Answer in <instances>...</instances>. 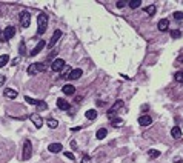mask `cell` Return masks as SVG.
Masks as SVG:
<instances>
[{
	"instance_id": "cell-1",
	"label": "cell",
	"mask_w": 183,
	"mask_h": 163,
	"mask_svg": "<svg viewBox=\"0 0 183 163\" xmlns=\"http://www.w3.org/2000/svg\"><path fill=\"white\" fill-rule=\"evenodd\" d=\"M37 25H39V28H37V32L42 36L45 34V31L48 28V15L46 14H39V17H37Z\"/></svg>"
},
{
	"instance_id": "cell-2",
	"label": "cell",
	"mask_w": 183,
	"mask_h": 163,
	"mask_svg": "<svg viewBox=\"0 0 183 163\" xmlns=\"http://www.w3.org/2000/svg\"><path fill=\"white\" fill-rule=\"evenodd\" d=\"M46 69V65L45 63H32L31 66L28 68V74L29 75H34L37 72H43Z\"/></svg>"
},
{
	"instance_id": "cell-3",
	"label": "cell",
	"mask_w": 183,
	"mask_h": 163,
	"mask_svg": "<svg viewBox=\"0 0 183 163\" xmlns=\"http://www.w3.org/2000/svg\"><path fill=\"white\" fill-rule=\"evenodd\" d=\"M32 155V143L29 140H25V145H23V154H22V159L23 160H29Z\"/></svg>"
},
{
	"instance_id": "cell-4",
	"label": "cell",
	"mask_w": 183,
	"mask_h": 163,
	"mask_svg": "<svg viewBox=\"0 0 183 163\" xmlns=\"http://www.w3.org/2000/svg\"><path fill=\"white\" fill-rule=\"evenodd\" d=\"M31 23V14L28 11H22L20 13V25L23 26V28H28Z\"/></svg>"
},
{
	"instance_id": "cell-5",
	"label": "cell",
	"mask_w": 183,
	"mask_h": 163,
	"mask_svg": "<svg viewBox=\"0 0 183 163\" xmlns=\"http://www.w3.org/2000/svg\"><path fill=\"white\" fill-rule=\"evenodd\" d=\"M120 108H123V102H122V100H117L114 105L111 106V109L108 111V117H109L111 120H112V118H114V116H116V112L120 109Z\"/></svg>"
},
{
	"instance_id": "cell-6",
	"label": "cell",
	"mask_w": 183,
	"mask_h": 163,
	"mask_svg": "<svg viewBox=\"0 0 183 163\" xmlns=\"http://www.w3.org/2000/svg\"><path fill=\"white\" fill-rule=\"evenodd\" d=\"M60 37H62V31L60 29H57V31H54V34L51 37V40H49V45H48V48H52L56 43L60 40Z\"/></svg>"
},
{
	"instance_id": "cell-7",
	"label": "cell",
	"mask_w": 183,
	"mask_h": 163,
	"mask_svg": "<svg viewBox=\"0 0 183 163\" xmlns=\"http://www.w3.org/2000/svg\"><path fill=\"white\" fill-rule=\"evenodd\" d=\"M63 66H65V60H62V59H56V60L52 62V65H51V69H52V71H56V72H58Z\"/></svg>"
},
{
	"instance_id": "cell-8",
	"label": "cell",
	"mask_w": 183,
	"mask_h": 163,
	"mask_svg": "<svg viewBox=\"0 0 183 163\" xmlns=\"http://www.w3.org/2000/svg\"><path fill=\"white\" fill-rule=\"evenodd\" d=\"M29 118H31V122L34 123V126H35V128H42V125H43V118L39 116V114H31Z\"/></svg>"
},
{
	"instance_id": "cell-9",
	"label": "cell",
	"mask_w": 183,
	"mask_h": 163,
	"mask_svg": "<svg viewBox=\"0 0 183 163\" xmlns=\"http://www.w3.org/2000/svg\"><path fill=\"white\" fill-rule=\"evenodd\" d=\"M15 34V28L14 26H8V28H5V32H3V39L5 40H9L11 37Z\"/></svg>"
},
{
	"instance_id": "cell-10",
	"label": "cell",
	"mask_w": 183,
	"mask_h": 163,
	"mask_svg": "<svg viewBox=\"0 0 183 163\" xmlns=\"http://www.w3.org/2000/svg\"><path fill=\"white\" fill-rule=\"evenodd\" d=\"M82 74H83V71L82 69H71V72H69V77L68 79H71V80H77V79H80L82 77Z\"/></svg>"
},
{
	"instance_id": "cell-11",
	"label": "cell",
	"mask_w": 183,
	"mask_h": 163,
	"mask_svg": "<svg viewBox=\"0 0 183 163\" xmlns=\"http://www.w3.org/2000/svg\"><path fill=\"white\" fill-rule=\"evenodd\" d=\"M62 148H63V146L60 143H51L49 146H48V151L52 153V154H57V153H60V151H62Z\"/></svg>"
},
{
	"instance_id": "cell-12",
	"label": "cell",
	"mask_w": 183,
	"mask_h": 163,
	"mask_svg": "<svg viewBox=\"0 0 183 163\" xmlns=\"http://www.w3.org/2000/svg\"><path fill=\"white\" fill-rule=\"evenodd\" d=\"M138 123L142 125V126H149V125L152 123V118L149 116H142V117H138Z\"/></svg>"
},
{
	"instance_id": "cell-13",
	"label": "cell",
	"mask_w": 183,
	"mask_h": 163,
	"mask_svg": "<svg viewBox=\"0 0 183 163\" xmlns=\"http://www.w3.org/2000/svg\"><path fill=\"white\" fill-rule=\"evenodd\" d=\"M57 106L60 108L62 111H68L69 108H71V105H69V103L65 100V99H58V100H57Z\"/></svg>"
},
{
	"instance_id": "cell-14",
	"label": "cell",
	"mask_w": 183,
	"mask_h": 163,
	"mask_svg": "<svg viewBox=\"0 0 183 163\" xmlns=\"http://www.w3.org/2000/svg\"><path fill=\"white\" fill-rule=\"evenodd\" d=\"M3 95L8 97V99H15V97H17V91L11 89V88H6V89L3 91Z\"/></svg>"
},
{
	"instance_id": "cell-15",
	"label": "cell",
	"mask_w": 183,
	"mask_h": 163,
	"mask_svg": "<svg viewBox=\"0 0 183 163\" xmlns=\"http://www.w3.org/2000/svg\"><path fill=\"white\" fill-rule=\"evenodd\" d=\"M45 45H46V43L43 42V40H40L39 43H37V46H35L34 49L31 51V56H35V54H39V52H40V51L43 49V48H45Z\"/></svg>"
},
{
	"instance_id": "cell-16",
	"label": "cell",
	"mask_w": 183,
	"mask_h": 163,
	"mask_svg": "<svg viewBox=\"0 0 183 163\" xmlns=\"http://www.w3.org/2000/svg\"><path fill=\"white\" fill-rule=\"evenodd\" d=\"M168 25H169L168 20H166V19H161V20L159 22V31H161V32L168 31Z\"/></svg>"
},
{
	"instance_id": "cell-17",
	"label": "cell",
	"mask_w": 183,
	"mask_h": 163,
	"mask_svg": "<svg viewBox=\"0 0 183 163\" xmlns=\"http://www.w3.org/2000/svg\"><path fill=\"white\" fill-rule=\"evenodd\" d=\"M75 92V88L72 85H65L63 86V94H66V95H72Z\"/></svg>"
},
{
	"instance_id": "cell-18",
	"label": "cell",
	"mask_w": 183,
	"mask_h": 163,
	"mask_svg": "<svg viewBox=\"0 0 183 163\" xmlns=\"http://www.w3.org/2000/svg\"><path fill=\"white\" fill-rule=\"evenodd\" d=\"M171 135H172V137H174L175 140L180 139V137H182V129H180L179 126H174V128L171 129Z\"/></svg>"
},
{
	"instance_id": "cell-19",
	"label": "cell",
	"mask_w": 183,
	"mask_h": 163,
	"mask_svg": "<svg viewBox=\"0 0 183 163\" xmlns=\"http://www.w3.org/2000/svg\"><path fill=\"white\" fill-rule=\"evenodd\" d=\"M86 118H88V120H94V118L97 117V111L95 109H89V111H86Z\"/></svg>"
},
{
	"instance_id": "cell-20",
	"label": "cell",
	"mask_w": 183,
	"mask_h": 163,
	"mask_svg": "<svg viewBox=\"0 0 183 163\" xmlns=\"http://www.w3.org/2000/svg\"><path fill=\"white\" fill-rule=\"evenodd\" d=\"M106 134H108V131H106L105 128H102V129H99V131H97L95 137L99 139V140H102V139H105V137H106Z\"/></svg>"
},
{
	"instance_id": "cell-21",
	"label": "cell",
	"mask_w": 183,
	"mask_h": 163,
	"mask_svg": "<svg viewBox=\"0 0 183 163\" xmlns=\"http://www.w3.org/2000/svg\"><path fill=\"white\" fill-rule=\"evenodd\" d=\"M145 13H146L148 15H154L155 14V6H154V5H149V6L145 8Z\"/></svg>"
},
{
	"instance_id": "cell-22",
	"label": "cell",
	"mask_w": 183,
	"mask_h": 163,
	"mask_svg": "<svg viewBox=\"0 0 183 163\" xmlns=\"http://www.w3.org/2000/svg\"><path fill=\"white\" fill-rule=\"evenodd\" d=\"M8 62H9V57L6 56V54H5V56H0V68H3Z\"/></svg>"
},
{
	"instance_id": "cell-23",
	"label": "cell",
	"mask_w": 183,
	"mask_h": 163,
	"mask_svg": "<svg viewBox=\"0 0 183 163\" xmlns=\"http://www.w3.org/2000/svg\"><path fill=\"white\" fill-rule=\"evenodd\" d=\"M111 123H112V126H116V128H118V126H122V125H123V120H122V118H112V120H111Z\"/></svg>"
},
{
	"instance_id": "cell-24",
	"label": "cell",
	"mask_w": 183,
	"mask_h": 163,
	"mask_svg": "<svg viewBox=\"0 0 183 163\" xmlns=\"http://www.w3.org/2000/svg\"><path fill=\"white\" fill-rule=\"evenodd\" d=\"M48 126L52 128V129H56L58 126V122L56 120V118H49V120H48Z\"/></svg>"
},
{
	"instance_id": "cell-25",
	"label": "cell",
	"mask_w": 183,
	"mask_h": 163,
	"mask_svg": "<svg viewBox=\"0 0 183 163\" xmlns=\"http://www.w3.org/2000/svg\"><path fill=\"white\" fill-rule=\"evenodd\" d=\"M140 5H142V2H140V0H131V2H129V6H131L132 9H136V8H138Z\"/></svg>"
},
{
	"instance_id": "cell-26",
	"label": "cell",
	"mask_w": 183,
	"mask_h": 163,
	"mask_svg": "<svg viewBox=\"0 0 183 163\" xmlns=\"http://www.w3.org/2000/svg\"><path fill=\"white\" fill-rule=\"evenodd\" d=\"M148 155L151 157V159H155V157L160 155V153H159V151H155V149H149L148 151Z\"/></svg>"
},
{
	"instance_id": "cell-27",
	"label": "cell",
	"mask_w": 183,
	"mask_h": 163,
	"mask_svg": "<svg viewBox=\"0 0 183 163\" xmlns=\"http://www.w3.org/2000/svg\"><path fill=\"white\" fill-rule=\"evenodd\" d=\"M37 106H39V109H40V111H45L46 108H48V105H46L45 102H39V100H37Z\"/></svg>"
},
{
	"instance_id": "cell-28",
	"label": "cell",
	"mask_w": 183,
	"mask_h": 163,
	"mask_svg": "<svg viewBox=\"0 0 183 163\" xmlns=\"http://www.w3.org/2000/svg\"><path fill=\"white\" fill-rule=\"evenodd\" d=\"M175 80H177V82H180V83H183V71L175 72Z\"/></svg>"
},
{
	"instance_id": "cell-29",
	"label": "cell",
	"mask_w": 183,
	"mask_h": 163,
	"mask_svg": "<svg viewBox=\"0 0 183 163\" xmlns=\"http://www.w3.org/2000/svg\"><path fill=\"white\" fill-rule=\"evenodd\" d=\"M182 36V32L179 29H174V31H171V37H174V39H179V37Z\"/></svg>"
},
{
	"instance_id": "cell-30",
	"label": "cell",
	"mask_w": 183,
	"mask_h": 163,
	"mask_svg": "<svg viewBox=\"0 0 183 163\" xmlns=\"http://www.w3.org/2000/svg\"><path fill=\"white\" fill-rule=\"evenodd\" d=\"M174 19H175V20H183V13H180V11L174 13Z\"/></svg>"
},
{
	"instance_id": "cell-31",
	"label": "cell",
	"mask_w": 183,
	"mask_h": 163,
	"mask_svg": "<svg viewBox=\"0 0 183 163\" xmlns=\"http://www.w3.org/2000/svg\"><path fill=\"white\" fill-rule=\"evenodd\" d=\"M25 100L29 103V105H37V100H34V99H31V97H25Z\"/></svg>"
},
{
	"instance_id": "cell-32",
	"label": "cell",
	"mask_w": 183,
	"mask_h": 163,
	"mask_svg": "<svg viewBox=\"0 0 183 163\" xmlns=\"http://www.w3.org/2000/svg\"><path fill=\"white\" fill-rule=\"evenodd\" d=\"M65 157H66V159H71V160H74V159H75L72 153H65Z\"/></svg>"
},
{
	"instance_id": "cell-33",
	"label": "cell",
	"mask_w": 183,
	"mask_h": 163,
	"mask_svg": "<svg viewBox=\"0 0 183 163\" xmlns=\"http://www.w3.org/2000/svg\"><path fill=\"white\" fill-rule=\"evenodd\" d=\"M125 5H126V2H123V0L122 2H117V8H123Z\"/></svg>"
},
{
	"instance_id": "cell-34",
	"label": "cell",
	"mask_w": 183,
	"mask_h": 163,
	"mask_svg": "<svg viewBox=\"0 0 183 163\" xmlns=\"http://www.w3.org/2000/svg\"><path fill=\"white\" fill-rule=\"evenodd\" d=\"M174 163H182V159H180V157H175V159H174Z\"/></svg>"
},
{
	"instance_id": "cell-35",
	"label": "cell",
	"mask_w": 183,
	"mask_h": 163,
	"mask_svg": "<svg viewBox=\"0 0 183 163\" xmlns=\"http://www.w3.org/2000/svg\"><path fill=\"white\" fill-rule=\"evenodd\" d=\"M69 145H71V148H75V146H77V143H75L74 140H71V143H69Z\"/></svg>"
},
{
	"instance_id": "cell-36",
	"label": "cell",
	"mask_w": 183,
	"mask_h": 163,
	"mask_svg": "<svg viewBox=\"0 0 183 163\" xmlns=\"http://www.w3.org/2000/svg\"><path fill=\"white\" fill-rule=\"evenodd\" d=\"M3 82H5V77H0V86L3 85Z\"/></svg>"
}]
</instances>
